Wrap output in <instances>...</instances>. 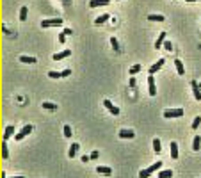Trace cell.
Returning <instances> with one entry per match:
<instances>
[{
  "label": "cell",
  "instance_id": "cell-21",
  "mask_svg": "<svg viewBox=\"0 0 201 178\" xmlns=\"http://www.w3.org/2000/svg\"><path fill=\"white\" fill-rule=\"evenodd\" d=\"M157 177L159 178H171L173 177V171H171V169H164V171H159Z\"/></svg>",
  "mask_w": 201,
  "mask_h": 178
},
{
  "label": "cell",
  "instance_id": "cell-12",
  "mask_svg": "<svg viewBox=\"0 0 201 178\" xmlns=\"http://www.w3.org/2000/svg\"><path fill=\"white\" fill-rule=\"evenodd\" d=\"M164 41H166V32H160L159 39L155 41V48H157V50H160V46H164Z\"/></svg>",
  "mask_w": 201,
  "mask_h": 178
},
{
  "label": "cell",
  "instance_id": "cell-16",
  "mask_svg": "<svg viewBox=\"0 0 201 178\" xmlns=\"http://www.w3.org/2000/svg\"><path fill=\"white\" fill-rule=\"evenodd\" d=\"M169 146H171V157H173V160H176V159H178V144L173 141Z\"/></svg>",
  "mask_w": 201,
  "mask_h": 178
},
{
  "label": "cell",
  "instance_id": "cell-25",
  "mask_svg": "<svg viewBox=\"0 0 201 178\" xmlns=\"http://www.w3.org/2000/svg\"><path fill=\"white\" fill-rule=\"evenodd\" d=\"M27 14H29V9L27 7H21L20 9V21H25L27 20Z\"/></svg>",
  "mask_w": 201,
  "mask_h": 178
},
{
  "label": "cell",
  "instance_id": "cell-29",
  "mask_svg": "<svg viewBox=\"0 0 201 178\" xmlns=\"http://www.w3.org/2000/svg\"><path fill=\"white\" fill-rule=\"evenodd\" d=\"M110 45H112V48H114L116 52H119V43H118L116 37H110Z\"/></svg>",
  "mask_w": 201,
  "mask_h": 178
},
{
  "label": "cell",
  "instance_id": "cell-5",
  "mask_svg": "<svg viewBox=\"0 0 201 178\" xmlns=\"http://www.w3.org/2000/svg\"><path fill=\"white\" fill-rule=\"evenodd\" d=\"M164 64H166V59H159L153 66H150V70H148V71H150V75H155V73H157V71H159Z\"/></svg>",
  "mask_w": 201,
  "mask_h": 178
},
{
  "label": "cell",
  "instance_id": "cell-22",
  "mask_svg": "<svg viewBox=\"0 0 201 178\" xmlns=\"http://www.w3.org/2000/svg\"><path fill=\"white\" fill-rule=\"evenodd\" d=\"M2 159H4V160L9 159V152H7V143H5V141H2Z\"/></svg>",
  "mask_w": 201,
  "mask_h": 178
},
{
  "label": "cell",
  "instance_id": "cell-41",
  "mask_svg": "<svg viewBox=\"0 0 201 178\" xmlns=\"http://www.w3.org/2000/svg\"><path fill=\"white\" fill-rule=\"evenodd\" d=\"M200 89H201V82H200Z\"/></svg>",
  "mask_w": 201,
  "mask_h": 178
},
{
  "label": "cell",
  "instance_id": "cell-11",
  "mask_svg": "<svg viewBox=\"0 0 201 178\" xmlns=\"http://www.w3.org/2000/svg\"><path fill=\"white\" fill-rule=\"evenodd\" d=\"M69 55H71L69 50H62L61 53H55V55H53V61H62V59H66V57H69Z\"/></svg>",
  "mask_w": 201,
  "mask_h": 178
},
{
  "label": "cell",
  "instance_id": "cell-1",
  "mask_svg": "<svg viewBox=\"0 0 201 178\" xmlns=\"http://www.w3.org/2000/svg\"><path fill=\"white\" fill-rule=\"evenodd\" d=\"M160 166H162V160H157V162H155V164H151V166H150L148 169H143V171L139 173V177H141V178H148L150 175H151V173L159 171V169H160Z\"/></svg>",
  "mask_w": 201,
  "mask_h": 178
},
{
  "label": "cell",
  "instance_id": "cell-35",
  "mask_svg": "<svg viewBox=\"0 0 201 178\" xmlns=\"http://www.w3.org/2000/svg\"><path fill=\"white\" fill-rule=\"evenodd\" d=\"M89 157H91V160H94V159H98V157H100V153H98V152H93Z\"/></svg>",
  "mask_w": 201,
  "mask_h": 178
},
{
  "label": "cell",
  "instance_id": "cell-4",
  "mask_svg": "<svg viewBox=\"0 0 201 178\" xmlns=\"http://www.w3.org/2000/svg\"><path fill=\"white\" fill-rule=\"evenodd\" d=\"M180 116H183L182 109H167V111H164V118H180Z\"/></svg>",
  "mask_w": 201,
  "mask_h": 178
},
{
  "label": "cell",
  "instance_id": "cell-40",
  "mask_svg": "<svg viewBox=\"0 0 201 178\" xmlns=\"http://www.w3.org/2000/svg\"><path fill=\"white\" fill-rule=\"evenodd\" d=\"M12 178H25V177H12Z\"/></svg>",
  "mask_w": 201,
  "mask_h": 178
},
{
  "label": "cell",
  "instance_id": "cell-26",
  "mask_svg": "<svg viewBox=\"0 0 201 178\" xmlns=\"http://www.w3.org/2000/svg\"><path fill=\"white\" fill-rule=\"evenodd\" d=\"M43 109H48V111H55V109H57V103H52V102H45V103H43Z\"/></svg>",
  "mask_w": 201,
  "mask_h": 178
},
{
  "label": "cell",
  "instance_id": "cell-19",
  "mask_svg": "<svg viewBox=\"0 0 201 178\" xmlns=\"http://www.w3.org/2000/svg\"><path fill=\"white\" fill-rule=\"evenodd\" d=\"M153 150H155V153H160L162 152V144H160V139L159 137L153 139Z\"/></svg>",
  "mask_w": 201,
  "mask_h": 178
},
{
  "label": "cell",
  "instance_id": "cell-32",
  "mask_svg": "<svg viewBox=\"0 0 201 178\" xmlns=\"http://www.w3.org/2000/svg\"><path fill=\"white\" fill-rule=\"evenodd\" d=\"M164 48H166L167 52H171V50H173V43H171V41H164Z\"/></svg>",
  "mask_w": 201,
  "mask_h": 178
},
{
  "label": "cell",
  "instance_id": "cell-14",
  "mask_svg": "<svg viewBox=\"0 0 201 178\" xmlns=\"http://www.w3.org/2000/svg\"><path fill=\"white\" fill-rule=\"evenodd\" d=\"M11 136H14V127L12 125H7L5 127V132H4V141H7Z\"/></svg>",
  "mask_w": 201,
  "mask_h": 178
},
{
  "label": "cell",
  "instance_id": "cell-8",
  "mask_svg": "<svg viewBox=\"0 0 201 178\" xmlns=\"http://www.w3.org/2000/svg\"><path fill=\"white\" fill-rule=\"evenodd\" d=\"M118 136H119L121 139H134V137H135V132L123 128V130H119V132H118Z\"/></svg>",
  "mask_w": 201,
  "mask_h": 178
},
{
  "label": "cell",
  "instance_id": "cell-36",
  "mask_svg": "<svg viewBox=\"0 0 201 178\" xmlns=\"http://www.w3.org/2000/svg\"><path fill=\"white\" fill-rule=\"evenodd\" d=\"M62 32H64V34H66V36H68V34H73V30H71V29H64V30H62Z\"/></svg>",
  "mask_w": 201,
  "mask_h": 178
},
{
  "label": "cell",
  "instance_id": "cell-3",
  "mask_svg": "<svg viewBox=\"0 0 201 178\" xmlns=\"http://www.w3.org/2000/svg\"><path fill=\"white\" fill-rule=\"evenodd\" d=\"M30 132H32V125H25V127H23L18 134H14V137H16V141H21V139H23V137H27Z\"/></svg>",
  "mask_w": 201,
  "mask_h": 178
},
{
  "label": "cell",
  "instance_id": "cell-42",
  "mask_svg": "<svg viewBox=\"0 0 201 178\" xmlns=\"http://www.w3.org/2000/svg\"><path fill=\"white\" fill-rule=\"evenodd\" d=\"M116 2H118V0H116Z\"/></svg>",
  "mask_w": 201,
  "mask_h": 178
},
{
  "label": "cell",
  "instance_id": "cell-7",
  "mask_svg": "<svg viewBox=\"0 0 201 178\" xmlns=\"http://www.w3.org/2000/svg\"><path fill=\"white\" fill-rule=\"evenodd\" d=\"M103 107H105V109H109V112H110V114H114V116H118V114H119V109H118V107H114L110 100H103Z\"/></svg>",
  "mask_w": 201,
  "mask_h": 178
},
{
  "label": "cell",
  "instance_id": "cell-33",
  "mask_svg": "<svg viewBox=\"0 0 201 178\" xmlns=\"http://www.w3.org/2000/svg\"><path fill=\"white\" fill-rule=\"evenodd\" d=\"M69 75H71V70H62V71H61V77H62V78H64V77H69Z\"/></svg>",
  "mask_w": 201,
  "mask_h": 178
},
{
  "label": "cell",
  "instance_id": "cell-2",
  "mask_svg": "<svg viewBox=\"0 0 201 178\" xmlns=\"http://www.w3.org/2000/svg\"><path fill=\"white\" fill-rule=\"evenodd\" d=\"M62 25V18H52V20H43L41 21V27L46 29V27H59Z\"/></svg>",
  "mask_w": 201,
  "mask_h": 178
},
{
  "label": "cell",
  "instance_id": "cell-13",
  "mask_svg": "<svg viewBox=\"0 0 201 178\" xmlns=\"http://www.w3.org/2000/svg\"><path fill=\"white\" fill-rule=\"evenodd\" d=\"M175 68H176V73H178V75H185V68H183L182 61L175 59Z\"/></svg>",
  "mask_w": 201,
  "mask_h": 178
},
{
  "label": "cell",
  "instance_id": "cell-6",
  "mask_svg": "<svg viewBox=\"0 0 201 178\" xmlns=\"http://www.w3.org/2000/svg\"><path fill=\"white\" fill-rule=\"evenodd\" d=\"M148 93H150L151 96L157 94V86H155V78H153V75L148 77Z\"/></svg>",
  "mask_w": 201,
  "mask_h": 178
},
{
  "label": "cell",
  "instance_id": "cell-15",
  "mask_svg": "<svg viewBox=\"0 0 201 178\" xmlns=\"http://www.w3.org/2000/svg\"><path fill=\"white\" fill-rule=\"evenodd\" d=\"M96 171H98L100 175H105V177L112 175V169H110V168H107V166H98V168H96Z\"/></svg>",
  "mask_w": 201,
  "mask_h": 178
},
{
  "label": "cell",
  "instance_id": "cell-39",
  "mask_svg": "<svg viewBox=\"0 0 201 178\" xmlns=\"http://www.w3.org/2000/svg\"><path fill=\"white\" fill-rule=\"evenodd\" d=\"M187 2H198V0H187Z\"/></svg>",
  "mask_w": 201,
  "mask_h": 178
},
{
  "label": "cell",
  "instance_id": "cell-17",
  "mask_svg": "<svg viewBox=\"0 0 201 178\" xmlns=\"http://www.w3.org/2000/svg\"><path fill=\"white\" fill-rule=\"evenodd\" d=\"M110 0H91L89 2V7H100V5H107Z\"/></svg>",
  "mask_w": 201,
  "mask_h": 178
},
{
  "label": "cell",
  "instance_id": "cell-34",
  "mask_svg": "<svg viewBox=\"0 0 201 178\" xmlns=\"http://www.w3.org/2000/svg\"><path fill=\"white\" fill-rule=\"evenodd\" d=\"M59 41H61V43H64V41H66V34H64V32H61V34H59Z\"/></svg>",
  "mask_w": 201,
  "mask_h": 178
},
{
  "label": "cell",
  "instance_id": "cell-38",
  "mask_svg": "<svg viewBox=\"0 0 201 178\" xmlns=\"http://www.w3.org/2000/svg\"><path fill=\"white\" fill-rule=\"evenodd\" d=\"M134 86H135V78L132 77V78H130V87H134Z\"/></svg>",
  "mask_w": 201,
  "mask_h": 178
},
{
  "label": "cell",
  "instance_id": "cell-20",
  "mask_svg": "<svg viewBox=\"0 0 201 178\" xmlns=\"http://www.w3.org/2000/svg\"><path fill=\"white\" fill-rule=\"evenodd\" d=\"M200 148H201V137L196 136L194 141H192V150H194V152H200Z\"/></svg>",
  "mask_w": 201,
  "mask_h": 178
},
{
  "label": "cell",
  "instance_id": "cell-24",
  "mask_svg": "<svg viewBox=\"0 0 201 178\" xmlns=\"http://www.w3.org/2000/svg\"><path fill=\"white\" fill-rule=\"evenodd\" d=\"M109 18H110L109 14H102V16H98V18L94 20V23H96V25H102V23H105V21H107Z\"/></svg>",
  "mask_w": 201,
  "mask_h": 178
},
{
  "label": "cell",
  "instance_id": "cell-18",
  "mask_svg": "<svg viewBox=\"0 0 201 178\" xmlns=\"http://www.w3.org/2000/svg\"><path fill=\"white\" fill-rule=\"evenodd\" d=\"M20 61L25 62V64H34L37 59H36V57H29V55H20Z\"/></svg>",
  "mask_w": 201,
  "mask_h": 178
},
{
  "label": "cell",
  "instance_id": "cell-23",
  "mask_svg": "<svg viewBox=\"0 0 201 178\" xmlns=\"http://www.w3.org/2000/svg\"><path fill=\"white\" fill-rule=\"evenodd\" d=\"M148 20H150V21H164L166 18H164L162 14H150V16H148Z\"/></svg>",
  "mask_w": 201,
  "mask_h": 178
},
{
  "label": "cell",
  "instance_id": "cell-27",
  "mask_svg": "<svg viewBox=\"0 0 201 178\" xmlns=\"http://www.w3.org/2000/svg\"><path fill=\"white\" fill-rule=\"evenodd\" d=\"M201 125V116H196L194 118V121H192V130H198Z\"/></svg>",
  "mask_w": 201,
  "mask_h": 178
},
{
  "label": "cell",
  "instance_id": "cell-37",
  "mask_svg": "<svg viewBox=\"0 0 201 178\" xmlns=\"http://www.w3.org/2000/svg\"><path fill=\"white\" fill-rule=\"evenodd\" d=\"M89 160H91V157H87V155L82 157V162H89Z\"/></svg>",
  "mask_w": 201,
  "mask_h": 178
},
{
  "label": "cell",
  "instance_id": "cell-9",
  "mask_svg": "<svg viewBox=\"0 0 201 178\" xmlns=\"http://www.w3.org/2000/svg\"><path fill=\"white\" fill-rule=\"evenodd\" d=\"M191 86H192V93H194V98H196V100L200 102V100H201V89H200V84H198L196 80H192V84H191Z\"/></svg>",
  "mask_w": 201,
  "mask_h": 178
},
{
  "label": "cell",
  "instance_id": "cell-31",
  "mask_svg": "<svg viewBox=\"0 0 201 178\" xmlns=\"http://www.w3.org/2000/svg\"><path fill=\"white\" fill-rule=\"evenodd\" d=\"M48 77H50V78H62L59 71H48Z\"/></svg>",
  "mask_w": 201,
  "mask_h": 178
},
{
  "label": "cell",
  "instance_id": "cell-10",
  "mask_svg": "<svg viewBox=\"0 0 201 178\" xmlns=\"http://www.w3.org/2000/svg\"><path fill=\"white\" fill-rule=\"evenodd\" d=\"M78 150H80V144H77V143H73L71 146H69V152H68V157L69 159H73L77 153H78Z\"/></svg>",
  "mask_w": 201,
  "mask_h": 178
},
{
  "label": "cell",
  "instance_id": "cell-28",
  "mask_svg": "<svg viewBox=\"0 0 201 178\" xmlns=\"http://www.w3.org/2000/svg\"><path fill=\"white\" fill-rule=\"evenodd\" d=\"M141 68H143L141 64H135V66H132V68H130V75H137V73L141 71Z\"/></svg>",
  "mask_w": 201,
  "mask_h": 178
},
{
  "label": "cell",
  "instance_id": "cell-30",
  "mask_svg": "<svg viewBox=\"0 0 201 178\" xmlns=\"http://www.w3.org/2000/svg\"><path fill=\"white\" fill-rule=\"evenodd\" d=\"M64 136H66V137H71V136H73V132H71V127H69V125H64Z\"/></svg>",
  "mask_w": 201,
  "mask_h": 178
}]
</instances>
